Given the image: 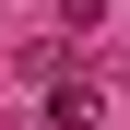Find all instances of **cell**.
<instances>
[{
    "label": "cell",
    "mask_w": 130,
    "mask_h": 130,
    "mask_svg": "<svg viewBox=\"0 0 130 130\" xmlns=\"http://www.w3.org/2000/svg\"><path fill=\"white\" fill-rule=\"evenodd\" d=\"M47 130H106V83L95 71H59L47 83Z\"/></svg>",
    "instance_id": "6da1fadb"
},
{
    "label": "cell",
    "mask_w": 130,
    "mask_h": 130,
    "mask_svg": "<svg viewBox=\"0 0 130 130\" xmlns=\"http://www.w3.org/2000/svg\"><path fill=\"white\" fill-rule=\"evenodd\" d=\"M59 24H83V36H95V24H106V0H59Z\"/></svg>",
    "instance_id": "7a4b0ae2"
}]
</instances>
